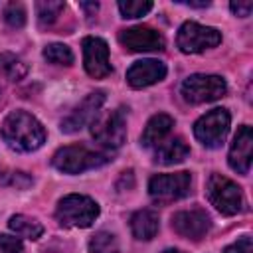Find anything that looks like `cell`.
<instances>
[{
	"mask_svg": "<svg viewBox=\"0 0 253 253\" xmlns=\"http://www.w3.org/2000/svg\"><path fill=\"white\" fill-rule=\"evenodd\" d=\"M0 136L12 150L18 152L38 150L45 142V130L42 123L26 111H12L4 119L0 126Z\"/></svg>",
	"mask_w": 253,
	"mask_h": 253,
	"instance_id": "1",
	"label": "cell"
},
{
	"mask_svg": "<svg viewBox=\"0 0 253 253\" xmlns=\"http://www.w3.org/2000/svg\"><path fill=\"white\" fill-rule=\"evenodd\" d=\"M206 194H208L210 204L225 215H235L245 210V198H243L241 188L233 180L221 174H211L208 178Z\"/></svg>",
	"mask_w": 253,
	"mask_h": 253,
	"instance_id": "2",
	"label": "cell"
},
{
	"mask_svg": "<svg viewBox=\"0 0 253 253\" xmlns=\"http://www.w3.org/2000/svg\"><path fill=\"white\" fill-rule=\"evenodd\" d=\"M55 217L63 227H89L99 217V206L89 196L69 194L59 200Z\"/></svg>",
	"mask_w": 253,
	"mask_h": 253,
	"instance_id": "3",
	"label": "cell"
},
{
	"mask_svg": "<svg viewBox=\"0 0 253 253\" xmlns=\"http://www.w3.org/2000/svg\"><path fill=\"white\" fill-rule=\"evenodd\" d=\"M109 160V152H95L87 146H63L53 154L51 164L63 174H81L85 170L99 168Z\"/></svg>",
	"mask_w": 253,
	"mask_h": 253,
	"instance_id": "4",
	"label": "cell"
},
{
	"mask_svg": "<svg viewBox=\"0 0 253 253\" xmlns=\"http://www.w3.org/2000/svg\"><path fill=\"white\" fill-rule=\"evenodd\" d=\"M91 134L93 138L107 150H115L123 146L126 138V113L123 107L109 111L105 115H97V119L91 123Z\"/></svg>",
	"mask_w": 253,
	"mask_h": 253,
	"instance_id": "5",
	"label": "cell"
},
{
	"mask_svg": "<svg viewBox=\"0 0 253 253\" xmlns=\"http://www.w3.org/2000/svg\"><path fill=\"white\" fill-rule=\"evenodd\" d=\"M225 91H227V83H225L223 77H219V75H206V73L190 75L182 83V89H180L184 101H188L192 105L215 101V99L223 97Z\"/></svg>",
	"mask_w": 253,
	"mask_h": 253,
	"instance_id": "6",
	"label": "cell"
},
{
	"mask_svg": "<svg viewBox=\"0 0 253 253\" xmlns=\"http://www.w3.org/2000/svg\"><path fill=\"white\" fill-rule=\"evenodd\" d=\"M229 125L231 117L225 109H211L196 121L194 134L206 148H217L223 144L229 132Z\"/></svg>",
	"mask_w": 253,
	"mask_h": 253,
	"instance_id": "7",
	"label": "cell"
},
{
	"mask_svg": "<svg viewBox=\"0 0 253 253\" xmlns=\"http://www.w3.org/2000/svg\"><path fill=\"white\" fill-rule=\"evenodd\" d=\"M192 176L190 172H174V174H156L148 182V194L154 202L168 204L176 202L190 194Z\"/></svg>",
	"mask_w": 253,
	"mask_h": 253,
	"instance_id": "8",
	"label": "cell"
},
{
	"mask_svg": "<svg viewBox=\"0 0 253 253\" xmlns=\"http://www.w3.org/2000/svg\"><path fill=\"white\" fill-rule=\"evenodd\" d=\"M221 42V34L215 28L202 26L198 22H184L176 36V45L184 53H200L215 47Z\"/></svg>",
	"mask_w": 253,
	"mask_h": 253,
	"instance_id": "9",
	"label": "cell"
},
{
	"mask_svg": "<svg viewBox=\"0 0 253 253\" xmlns=\"http://www.w3.org/2000/svg\"><path fill=\"white\" fill-rule=\"evenodd\" d=\"M83 65L85 71L95 79H103L113 71L109 63V45L105 40L97 36H87L83 40Z\"/></svg>",
	"mask_w": 253,
	"mask_h": 253,
	"instance_id": "10",
	"label": "cell"
},
{
	"mask_svg": "<svg viewBox=\"0 0 253 253\" xmlns=\"http://www.w3.org/2000/svg\"><path fill=\"white\" fill-rule=\"evenodd\" d=\"M103 103H105V93H103V91H93V93H89V95L61 121V130H63V132H77V130H81L85 125H91V123L97 119V115H99Z\"/></svg>",
	"mask_w": 253,
	"mask_h": 253,
	"instance_id": "11",
	"label": "cell"
},
{
	"mask_svg": "<svg viewBox=\"0 0 253 253\" xmlns=\"http://www.w3.org/2000/svg\"><path fill=\"white\" fill-rule=\"evenodd\" d=\"M210 227H211V219L200 208L184 210V211H178V213L172 215V229L178 235L188 237V239H194V241L206 237V233L210 231Z\"/></svg>",
	"mask_w": 253,
	"mask_h": 253,
	"instance_id": "12",
	"label": "cell"
},
{
	"mask_svg": "<svg viewBox=\"0 0 253 253\" xmlns=\"http://www.w3.org/2000/svg\"><path fill=\"white\" fill-rule=\"evenodd\" d=\"M119 42L128 51H160L164 49V38L148 26H132L119 34Z\"/></svg>",
	"mask_w": 253,
	"mask_h": 253,
	"instance_id": "13",
	"label": "cell"
},
{
	"mask_svg": "<svg viewBox=\"0 0 253 253\" xmlns=\"http://www.w3.org/2000/svg\"><path fill=\"white\" fill-rule=\"evenodd\" d=\"M166 77V65L158 59H140L134 61L126 71V81L134 89L154 85Z\"/></svg>",
	"mask_w": 253,
	"mask_h": 253,
	"instance_id": "14",
	"label": "cell"
},
{
	"mask_svg": "<svg viewBox=\"0 0 253 253\" xmlns=\"http://www.w3.org/2000/svg\"><path fill=\"white\" fill-rule=\"evenodd\" d=\"M251 152H253V132L249 125L239 126L231 148H229V166L239 174H249L251 168Z\"/></svg>",
	"mask_w": 253,
	"mask_h": 253,
	"instance_id": "15",
	"label": "cell"
},
{
	"mask_svg": "<svg viewBox=\"0 0 253 253\" xmlns=\"http://www.w3.org/2000/svg\"><path fill=\"white\" fill-rule=\"evenodd\" d=\"M172 126H174V119H172L170 115H166V113L154 115V117L146 123L144 130H142V134H140V144L146 146V148H152V146L162 144L164 138L170 134Z\"/></svg>",
	"mask_w": 253,
	"mask_h": 253,
	"instance_id": "16",
	"label": "cell"
},
{
	"mask_svg": "<svg viewBox=\"0 0 253 253\" xmlns=\"http://www.w3.org/2000/svg\"><path fill=\"white\" fill-rule=\"evenodd\" d=\"M158 227H160L158 213L152 210H138L130 217V229L136 239H142V241L152 239L158 233Z\"/></svg>",
	"mask_w": 253,
	"mask_h": 253,
	"instance_id": "17",
	"label": "cell"
},
{
	"mask_svg": "<svg viewBox=\"0 0 253 253\" xmlns=\"http://www.w3.org/2000/svg\"><path fill=\"white\" fill-rule=\"evenodd\" d=\"M188 154H190L188 144L180 136H176V138H170L168 142H162L156 146V158L154 160L164 164V166H172V164L186 160Z\"/></svg>",
	"mask_w": 253,
	"mask_h": 253,
	"instance_id": "18",
	"label": "cell"
},
{
	"mask_svg": "<svg viewBox=\"0 0 253 253\" xmlns=\"http://www.w3.org/2000/svg\"><path fill=\"white\" fill-rule=\"evenodd\" d=\"M8 227L18 235V237H26V239H40L42 233H43V225L34 219V217H28L24 213H18V215H12L10 221H8Z\"/></svg>",
	"mask_w": 253,
	"mask_h": 253,
	"instance_id": "19",
	"label": "cell"
},
{
	"mask_svg": "<svg viewBox=\"0 0 253 253\" xmlns=\"http://www.w3.org/2000/svg\"><path fill=\"white\" fill-rule=\"evenodd\" d=\"M26 71H28V67L20 57H16L12 53L0 55V77H4L8 81H18L26 75Z\"/></svg>",
	"mask_w": 253,
	"mask_h": 253,
	"instance_id": "20",
	"label": "cell"
},
{
	"mask_svg": "<svg viewBox=\"0 0 253 253\" xmlns=\"http://www.w3.org/2000/svg\"><path fill=\"white\" fill-rule=\"evenodd\" d=\"M89 251L91 253H121L117 237L109 231H97L89 241Z\"/></svg>",
	"mask_w": 253,
	"mask_h": 253,
	"instance_id": "21",
	"label": "cell"
},
{
	"mask_svg": "<svg viewBox=\"0 0 253 253\" xmlns=\"http://www.w3.org/2000/svg\"><path fill=\"white\" fill-rule=\"evenodd\" d=\"M63 8H65L63 2H38L36 4V12H38L40 26H51L61 16Z\"/></svg>",
	"mask_w": 253,
	"mask_h": 253,
	"instance_id": "22",
	"label": "cell"
},
{
	"mask_svg": "<svg viewBox=\"0 0 253 253\" xmlns=\"http://www.w3.org/2000/svg\"><path fill=\"white\" fill-rule=\"evenodd\" d=\"M43 57L53 65H71L73 63V51L65 43H49L43 49Z\"/></svg>",
	"mask_w": 253,
	"mask_h": 253,
	"instance_id": "23",
	"label": "cell"
},
{
	"mask_svg": "<svg viewBox=\"0 0 253 253\" xmlns=\"http://www.w3.org/2000/svg\"><path fill=\"white\" fill-rule=\"evenodd\" d=\"M119 10H121L123 18H140L146 12L152 10V2H148V0H126V2H119Z\"/></svg>",
	"mask_w": 253,
	"mask_h": 253,
	"instance_id": "24",
	"label": "cell"
},
{
	"mask_svg": "<svg viewBox=\"0 0 253 253\" xmlns=\"http://www.w3.org/2000/svg\"><path fill=\"white\" fill-rule=\"evenodd\" d=\"M0 182H2L4 186H10V188H18V190H24V188L32 186L34 178H32V176H28L26 172H20V170H16V172H2V174H0Z\"/></svg>",
	"mask_w": 253,
	"mask_h": 253,
	"instance_id": "25",
	"label": "cell"
},
{
	"mask_svg": "<svg viewBox=\"0 0 253 253\" xmlns=\"http://www.w3.org/2000/svg\"><path fill=\"white\" fill-rule=\"evenodd\" d=\"M4 20L12 28H22L26 24V10H24V6L22 4H16V2L8 4L4 8Z\"/></svg>",
	"mask_w": 253,
	"mask_h": 253,
	"instance_id": "26",
	"label": "cell"
},
{
	"mask_svg": "<svg viewBox=\"0 0 253 253\" xmlns=\"http://www.w3.org/2000/svg\"><path fill=\"white\" fill-rule=\"evenodd\" d=\"M0 253H24V247L16 237L0 233Z\"/></svg>",
	"mask_w": 253,
	"mask_h": 253,
	"instance_id": "27",
	"label": "cell"
},
{
	"mask_svg": "<svg viewBox=\"0 0 253 253\" xmlns=\"http://www.w3.org/2000/svg\"><path fill=\"white\" fill-rule=\"evenodd\" d=\"M251 251H253V243L249 235H243L241 239H237L235 243L223 249V253H251Z\"/></svg>",
	"mask_w": 253,
	"mask_h": 253,
	"instance_id": "28",
	"label": "cell"
},
{
	"mask_svg": "<svg viewBox=\"0 0 253 253\" xmlns=\"http://www.w3.org/2000/svg\"><path fill=\"white\" fill-rule=\"evenodd\" d=\"M229 8H231V12H233L235 16L245 18V16H249V14H251L253 4H251L249 0H247V2H231V4H229Z\"/></svg>",
	"mask_w": 253,
	"mask_h": 253,
	"instance_id": "29",
	"label": "cell"
},
{
	"mask_svg": "<svg viewBox=\"0 0 253 253\" xmlns=\"http://www.w3.org/2000/svg\"><path fill=\"white\" fill-rule=\"evenodd\" d=\"M81 8H83V10H87V12H89V16H93V14L97 12L99 4H97V2H91V4H89V2H83V4H81Z\"/></svg>",
	"mask_w": 253,
	"mask_h": 253,
	"instance_id": "30",
	"label": "cell"
},
{
	"mask_svg": "<svg viewBox=\"0 0 253 253\" xmlns=\"http://www.w3.org/2000/svg\"><path fill=\"white\" fill-rule=\"evenodd\" d=\"M162 253H182V251L180 249H164Z\"/></svg>",
	"mask_w": 253,
	"mask_h": 253,
	"instance_id": "31",
	"label": "cell"
}]
</instances>
